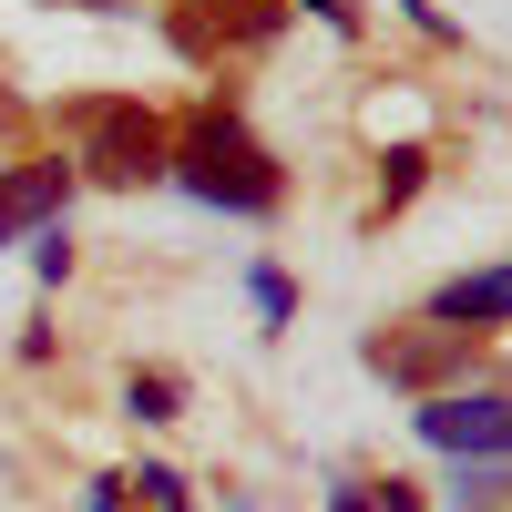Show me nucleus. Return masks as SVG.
<instances>
[{
	"label": "nucleus",
	"mask_w": 512,
	"mask_h": 512,
	"mask_svg": "<svg viewBox=\"0 0 512 512\" xmlns=\"http://www.w3.org/2000/svg\"><path fill=\"white\" fill-rule=\"evenodd\" d=\"M62 195H72V164H21V175L0 185V246H21L31 226H52Z\"/></svg>",
	"instance_id": "20e7f679"
},
{
	"label": "nucleus",
	"mask_w": 512,
	"mask_h": 512,
	"mask_svg": "<svg viewBox=\"0 0 512 512\" xmlns=\"http://www.w3.org/2000/svg\"><path fill=\"white\" fill-rule=\"evenodd\" d=\"M328 512H369V502H359V492H328Z\"/></svg>",
	"instance_id": "9d476101"
},
{
	"label": "nucleus",
	"mask_w": 512,
	"mask_h": 512,
	"mask_svg": "<svg viewBox=\"0 0 512 512\" xmlns=\"http://www.w3.org/2000/svg\"><path fill=\"white\" fill-rule=\"evenodd\" d=\"M431 318H451V328H492V318H512V267H482V277H451V287L431 297Z\"/></svg>",
	"instance_id": "39448f33"
},
{
	"label": "nucleus",
	"mask_w": 512,
	"mask_h": 512,
	"mask_svg": "<svg viewBox=\"0 0 512 512\" xmlns=\"http://www.w3.org/2000/svg\"><path fill=\"white\" fill-rule=\"evenodd\" d=\"M123 410H134V420H175V379H134Z\"/></svg>",
	"instance_id": "423d86ee"
},
{
	"label": "nucleus",
	"mask_w": 512,
	"mask_h": 512,
	"mask_svg": "<svg viewBox=\"0 0 512 512\" xmlns=\"http://www.w3.org/2000/svg\"><path fill=\"white\" fill-rule=\"evenodd\" d=\"M420 441L451 461H512V400L502 390H441V400H420Z\"/></svg>",
	"instance_id": "f03ea898"
},
{
	"label": "nucleus",
	"mask_w": 512,
	"mask_h": 512,
	"mask_svg": "<svg viewBox=\"0 0 512 512\" xmlns=\"http://www.w3.org/2000/svg\"><path fill=\"white\" fill-rule=\"evenodd\" d=\"M93 164H103V175H164L175 154H164V134H154L144 113L103 103V113H93Z\"/></svg>",
	"instance_id": "7ed1b4c3"
},
{
	"label": "nucleus",
	"mask_w": 512,
	"mask_h": 512,
	"mask_svg": "<svg viewBox=\"0 0 512 512\" xmlns=\"http://www.w3.org/2000/svg\"><path fill=\"white\" fill-rule=\"evenodd\" d=\"M256 308H267V328H287L297 297H287V277H277V267H256Z\"/></svg>",
	"instance_id": "0eeeda50"
},
{
	"label": "nucleus",
	"mask_w": 512,
	"mask_h": 512,
	"mask_svg": "<svg viewBox=\"0 0 512 512\" xmlns=\"http://www.w3.org/2000/svg\"><path fill=\"white\" fill-rule=\"evenodd\" d=\"M175 175H185L205 205H236V216H267V205H277V164L246 144L236 113H205V123H195L185 154H175Z\"/></svg>",
	"instance_id": "f257e3e1"
},
{
	"label": "nucleus",
	"mask_w": 512,
	"mask_h": 512,
	"mask_svg": "<svg viewBox=\"0 0 512 512\" xmlns=\"http://www.w3.org/2000/svg\"><path fill=\"white\" fill-rule=\"evenodd\" d=\"M369 512H420V492H410V482H390V492H379Z\"/></svg>",
	"instance_id": "6e6552de"
},
{
	"label": "nucleus",
	"mask_w": 512,
	"mask_h": 512,
	"mask_svg": "<svg viewBox=\"0 0 512 512\" xmlns=\"http://www.w3.org/2000/svg\"><path fill=\"white\" fill-rule=\"evenodd\" d=\"M308 11H318V21H328V31H349V11H338V0H308Z\"/></svg>",
	"instance_id": "1a4fd4ad"
}]
</instances>
